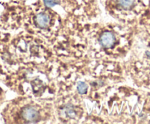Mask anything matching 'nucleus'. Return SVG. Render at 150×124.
Wrapping results in <instances>:
<instances>
[{
  "instance_id": "obj_1",
  "label": "nucleus",
  "mask_w": 150,
  "mask_h": 124,
  "mask_svg": "<svg viewBox=\"0 0 150 124\" xmlns=\"http://www.w3.org/2000/svg\"><path fill=\"white\" fill-rule=\"evenodd\" d=\"M116 40L114 34L110 32H105L101 35L100 38V42L104 48H109L113 46Z\"/></svg>"
},
{
  "instance_id": "obj_2",
  "label": "nucleus",
  "mask_w": 150,
  "mask_h": 124,
  "mask_svg": "<svg viewBox=\"0 0 150 124\" xmlns=\"http://www.w3.org/2000/svg\"><path fill=\"white\" fill-rule=\"evenodd\" d=\"M22 116L26 120L34 122L37 120L39 117V113L35 108L32 106H28V107L24 108L22 111Z\"/></svg>"
},
{
  "instance_id": "obj_3",
  "label": "nucleus",
  "mask_w": 150,
  "mask_h": 124,
  "mask_svg": "<svg viewBox=\"0 0 150 124\" xmlns=\"http://www.w3.org/2000/svg\"><path fill=\"white\" fill-rule=\"evenodd\" d=\"M35 20H36L37 24H38L40 27L45 28L48 26V24H49L50 18L49 16L47 14H45V13H41L36 16Z\"/></svg>"
},
{
  "instance_id": "obj_4",
  "label": "nucleus",
  "mask_w": 150,
  "mask_h": 124,
  "mask_svg": "<svg viewBox=\"0 0 150 124\" xmlns=\"http://www.w3.org/2000/svg\"><path fill=\"white\" fill-rule=\"evenodd\" d=\"M87 85L84 82H79L77 85L78 91L80 94H85L87 91Z\"/></svg>"
},
{
  "instance_id": "obj_5",
  "label": "nucleus",
  "mask_w": 150,
  "mask_h": 124,
  "mask_svg": "<svg viewBox=\"0 0 150 124\" xmlns=\"http://www.w3.org/2000/svg\"><path fill=\"white\" fill-rule=\"evenodd\" d=\"M119 4L125 9H128L133 4L134 0H117Z\"/></svg>"
},
{
  "instance_id": "obj_6",
  "label": "nucleus",
  "mask_w": 150,
  "mask_h": 124,
  "mask_svg": "<svg viewBox=\"0 0 150 124\" xmlns=\"http://www.w3.org/2000/svg\"><path fill=\"white\" fill-rule=\"evenodd\" d=\"M44 4L48 7H53L58 4V0H43Z\"/></svg>"
},
{
  "instance_id": "obj_7",
  "label": "nucleus",
  "mask_w": 150,
  "mask_h": 124,
  "mask_svg": "<svg viewBox=\"0 0 150 124\" xmlns=\"http://www.w3.org/2000/svg\"><path fill=\"white\" fill-rule=\"evenodd\" d=\"M65 110H66V113H67V115H68V116L74 117L75 115H76V112L73 111V109H72V108L67 107V108H66Z\"/></svg>"
},
{
  "instance_id": "obj_8",
  "label": "nucleus",
  "mask_w": 150,
  "mask_h": 124,
  "mask_svg": "<svg viewBox=\"0 0 150 124\" xmlns=\"http://www.w3.org/2000/svg\"><path fill=\"white\" fill-rule=\"evenodd\" d=\"M146 56H147L148 58H149L150 59V52H149V51H146Z\"/></svg>"
},
{
  "instance_id": "obj_9",
  "label": "nucleus",
  "mask_w": 150,
  "mask_h": 124,
  "mask_svg": "<svg viewBox=\"0 0 150 124\" xmlns=\"http://www.w3.org/2000/svg\"><path fill=\"white\" fill-rule=\"evenodd\" d=\"M149 123H150V121H149Z\"/></svg>"
}]
</instances>
